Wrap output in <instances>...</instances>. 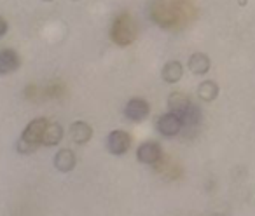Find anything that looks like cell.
<instances>
[{
    "label": "cell",
    "instance_id": "cell-1",
    "mask_svg": "<svg viewBox=\"0 0 255 216\" xmlns=\"http://www.w3.org/2000/svg\"><path fill=\"white\" fill-rule=\"evenodd\" d=\"M110 37L112 40L117 44V46H129V44L135 42L136 39V25L133 21V18L126 12L119 14L116 18L112 25V30H110Z\"/></svg>",
    "mask_w": 255,
    "mask_h": 216
},
{
    "label": "cell",
    "instance_id": "cell-2",
    "mask_svg": "<svg viewBox=\"0 0 255 216\" xmlns=\"http://www.w3.org/2000/svg\"><path fill=\"white\" fill-rule=\"evenodd\" d=\"M129 146H131V136L128 135L126 131L116 129L107 138V148L114 155H124L129 150Z\"/></svg>",
    "mask_w": 255,
    "mask_h": 216
},
{
    "label": "cell",
    "instance_id": "cell-3",
    "mask_svg": "<svg viewBox=\"0 0 255 216\" xmlns=\"http://www.w3.org/2000/svg\"><path fill=\"white\" fill-rule=\"evenodd\" d=\"M47 124H49V122H47V119H44V117L33 119V121L25 128V131L21 133V140H25V142L39 146L40 143H42V138H44V133H46Z\"/></svg>",
    "mask_w": 255,
    "mask_h": 216
},
{
    "label": "cell",
    "instance_id": "cell-4",
    "mask_svg": "<svg viewBox=\"0 0 255 216\" xmlns=\"http://www.w3.org/2000/svg\"><path fill=\"white\" fill-rule=\"evenodd\" d=\"M136 159L143 164H149V166H156L163 159V150H161L159 143L156 142L142 143L138 146V150H136Z\"/></svg>",
    "mask_w": 255,
    "mask_h": 216
},
{
    "label": "cell",
    "instance_id": "cell-5",
    "mask_svg": "<svg viewBox=\"0 0 255 216\" xmlns=\"http://www.w3.org/2000/svg\"><path fill=\"white\" fill-rule=\"evenodd\" d=\"M182 128H184V124H182L180 117L177 114H173V112L161 115L159 121H157V131L163 136H168V138L177 136L182 131Z\"/></svg>",
    "mask_w": 255,
    "mask_h": 216
},
{
    "label": "cell",
    "instance_id": "cell-6",
    "mask_svg": "<svg viewBox=\"0 0 255 216\" xmlns=\"http://www.w3.org/2000/svg\"><path fill=\"white\" fill-rule=\"evenodd\" d=\"M150 112V106L145 99L142 98H135V99H129L124 108V115H126L129 121H135V122H140L149 115Z\"/></svg>",
    "mask_w": 255,
    "mask_h": 216
},
{
    "label": "cell",
    "instance_id": "cell-7",
    "mask_svg": "<svg viewBox=\"0 0 255 216\" xmlns=\"http://www.w3.org/2000/svg\"><path fill=\"white\" fill-rule=\"evenodd\" d=\"M19 56L12 49L0 51V75H9L19 68Z\"/></svg>",
    "mask_w": 255,
    "mask_h": 216
},
{
    "label": "cell",
    "instance_id": "cell-8",
    "mask_svg": "<svg viewBox=\"0 0 255 216\" xmlns=\"http://www.w3.org/2000/svg\"><path fill=\"white\" fill-rule=\"evenodd\" d=\"M93 136V128L84 121H77L70 126V138L74 140V143L77 145H84L91 140Z\"/></svg>",
    "mask_w": 255,
    "mask_h": 216
},
{
    "label": "cell",
    "instance_id": "cell-9",
    "mask_svg": "<svg viewBox=\"0 0 255 216\" xmlns=\"http://www.w3.org/2000/svg\"><path fill=\"white\" fill-rule=\"evenodd\" d=\"M54 167L61 173H70L75 167V153L70 148H61L54 155Z\"/></svg>",
    "mask_w": 255,
    "mask_h": 216
},
{
    "label": "cell",
    "instance_id": "cell-10",
    "mask_svg": "<svg viewBox=\"0 0 255 216\" xmlns=\"http://www.w3.org/2000/svg\"><path fill=\"white\" fill-rule=\"evenodd\" d=\"M168 106H170V110L173 112V114L180 115L191 106V99H189V96L185 94V92L173 91L168 96Z\"/></svg>",
    "mask_w": 255,
    "mask_h": 216
},
{
    "label": "cell",
    "instance_id": "cell-11",
    "mask_svg": "<svg viewBox=\"0 0 255 216\" xmlns=\"http://www.w3.org/2000/svg\"><path fill=\"white\" fill-rule=\"evenodd\" d=\"M184 75V67L180 61H168L161 70V77L166 84H177Z\"/></svg>",
    "mask_w": 255,
    "mask_h": 216
},
{
    "label": "cell",
    "instance_id": "cell-12",
    "mask_svg": "<svg viewBox=\"0 0 255 216\" xmlns=\"http://www.w3.org/2000/svg\"><path fill=\"white\" fill-rule=\"evenodd\" d=\"M189 70L192 72L194 75H205L208 73L210 70V58L203 53H194L191 58H189Z\"/></svg>",
    "mask_w": 255,
    "mask_h": 216
},
{
    "label": "cell",
    "instance_id": "cell-13",
    "mask_svg": "<svg viewBox=\"0 0 255 216\" xmlns=\"http://www.w3.org/2000/svg\"><path fill=\"white\" fill-rule=\"evenodd\" d=\"M63 140V128L56 122L53 124H47L46 133H44V138H42V145L44 146H54Z\"/></svg>",
    "mask_w": 255,
    "mask_h": 216
},
{
    "label": "cell",
    "instance_id": "cell-14",
    "mask_svg": "<svg viewBox=\"0 0 255 216\" xmlns=\"http://www.w3.org/2000/svg\"><path fill=\"white\" fill-rule=\"evenodd\" d=\"M198 96L203 101H213V99H217V96H219V85L213 80L201 82L198 87Z\"/></svg>",
    "mask_w": 255,
    "mask_h": 216
},
{
    "label": "cell",
    "instance_id": "cell-15",
    "mask_svg": "<svg viewBox=\"0 0 255 216\" xmlns=\"http://www.w3.org/2000/svg\"><path fill=\"white\" fill-rule=\"evenodd\" d=\"M178 117H180V121L184 126H196V124H199V121H201V112H199V108L194 105V103H191V106H189L184 114L178 115Z\"/></svg>",
    "mask_w": 255,
    "mask_h": 216
},
{
    "label": "cell",
    "instance_id": "cell-16",
    "mask_svg": "<svg viewBox=\"0 0 255 216\" xmlns=\"http://www.w3.org/2000/svg\"><path fill=\"white\" fill-rule=\"evenodd\" d=\"M16 150H18L19 153H23V155H25V153H33L37 150V145H32V143L19 138L18 143H16Z\"/></svg>",
    "mask_w": 255,
    "mask_h": 216
},
{
    "label": "cell",
    "instance_id": "cell-17",
    "mask_svg": "<svg viewBox=\"0 0 255 216\" xmlns=\"http://www.w3.org/2000/svg\"><path fill=\"white\" fill-rule=\"evenodd\" d=\"M47 92H49V96H54V98H61V94L65 92V85L61 84L60 80H56L51 84V87L47 89Z\"/></svg>",
    "mask_w": 255,
    "mask_h": 216
},
{
    "label": "cell",
    "instance_id": "cell-18",
    "mask_svg": "<svg viewBox=\"0 0 255 216\" xmlns=\"http://www.w3.org/2000/svg\"><path fill=\"white\" fill-rule=\"evenodd\" d=\"M5 33H7V21L0 16V37H4Z\"/></svg>",
    "mask_w": 255,
    "mask_h": 216
},
{
    "label": "cell",
    "instance_id": "cell-19",
    "mask_svg": "<svg viewBox=\"0 0 255 216\" xmlns=\"http://www.w3.org/2000/svg\"><path fill=\"white\" fill-rule=\"evenodd\" d=\"M44 2H53V0H44Z\"/></svg>",
    "mask_w": 255,
    "mask_h": 216
},
{
    "label": "cell",
    "instance_id": "cell-20",
    "mask_svg": "<svg viewBox=\"0 0 255 216\" xmlns=\"http://www.w3.org/2000/svg\"><path fill=\"white\" fill-rule=\"evenodd\" d=\"M74 2H77V0H74Z\"/></svg>",
    "mask_w": 255,
    "mask_h": 216
}]
</instances>
